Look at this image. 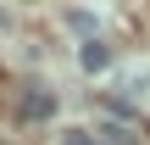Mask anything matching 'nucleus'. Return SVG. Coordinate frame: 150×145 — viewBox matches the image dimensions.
<instances>
[{
  "label": "nucleus",
  "mask_w": 150,
  "mask_h": 145,
  "mask_svg": "<svg viewBox=\"0 0 150 145\" xmlns=\"http://www.w3.org/2000/svg\"><path fill=\"white\" fill-rule=\"evenodd\" d=\"M17 117H22V123H50V117H56V89H50V84H22Z\"/></svg>",
  "instance_id": "obj_1"
},
{
  "label": "nucleus",
  "mask_w": 150,
  "mask_h": 145,
  "mask_svg": "<svg viewBox=\"0 0 150 145\" xmlns=\"http://www.w3.org/2000/svg\"><path fill=\"white\" fill-rule=\"evenodd\" d=\"M78 67H83V73H106V67H111V45H100V39H83V50H78Z\"/></svg>",
  "instance_id": "obj_2"
},
{
  "label": "nucleus",
  "mask_w": 150,
  "mask_h": 145,
  "mask_svg": "<svg viewBox=\"0 0 150 145\" xmlns=\"http://www.w3.org/2000/svg\"><path fill=\"white\" fill-rule=\"evenodd\" d=\"M95 134H100V145H139L128 129H122V123H106V129H95Z\"/></svg>",
  "instance_id": "obj_3"
},
{
  "label": "nucleus",
  "mask_w": 150,
  "mask_h": 145,
  "mask_svg": "<svg viewBox=\"0 0 150 145\" xmlns=\"http://www.w3.org/2000/svg\"><path fill=\"white\" fill-rule=\"evenodd\" d=\"M61 145H100V134H89V129H67Z\"/></svg>",
  "instance_id": "obj_4"
}]
</instances>
